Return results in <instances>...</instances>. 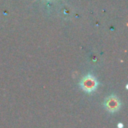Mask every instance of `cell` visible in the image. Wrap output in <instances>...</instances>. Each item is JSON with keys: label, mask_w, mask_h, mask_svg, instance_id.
<instances>
[{"label": "cell", "mask_w": 128, "mask_h": 128, "mask_svg": "<svg viewBox=\"0 0 128 128\" xmlns=\"http://www.w3.org/2000/svg\"><path fill=\"white\" fill-rule=\"evenodd\" d=\"M98 80L92 74H86L80 81V87L87 93L94 92L98 87Z\"/></svg>", "instance_id": "cell-1"}, {"label": "cell", "mask_w": 128, "mask_h": 128, "mask_svg": "<svg viewBox=\"0 0 128 128\" xmlns=\"http://www.w3.org/2000/svg\"><path fill=\"white\" fill-rule=\"evenodd\" d=\"M103 105H104L105 109H106L108 112H110V113H115V112H117V111L121 108V101L118 99L117 96H115V95H110V96H108V97L105 99Z\"/></svg>", "instance_id": "cell-2"}, {"label": "cell", "mask_w": 128, "mask_h": 128, "mask_svg": "<svg viewBox=\"0 0 128 128\" xmlns=\"http://www.w3.org/2000/svg\"><path fill=\"white\" fill-rule=\"evenodd\" d=\"M118 127H119V128H122V127H123V124H122V123H118Z\"/></svg>", "instance_id": "cell-3"}]
</instances>
